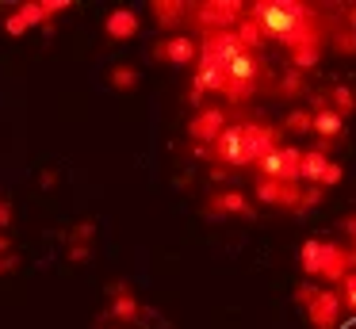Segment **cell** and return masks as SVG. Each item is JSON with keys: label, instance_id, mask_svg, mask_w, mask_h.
<instances>
[{"label": "cell", "instance_id": "6da1fadb", "mask_svg": "<svg viewBox=\"0 0 356 329\" xmlns=\"http://www.w3.org/2000/svg\"><path fill=\"white\" fill-rule=\"evenodd\" d=\"M249 15L257 19V27H261L264 38H280V42H284V38L310 15V8L295 4V0H257V4H249Z\"/></svg>", "mask_w": 356, "mask_h": 329}, {"label": "cell", "instance_id": "7a4b0ae2", "mask_svg": "<svg viewBox=\"0 0 356 329\" xmlns=\"http://www.w3.org/2000/svg\"><path fill=\"white\" fill-rule=\"evenodd\" d=\"M261 73H264V65H261V58L257 54H234L230 61H226V88H222V96L230 99V104H245V99H253V92H257V84H261Z\"/></svg>", "mask_w": 356, "mask_h": 329}, {"label": "cell", "instance_id": "3957f363", "mask_svg": "<svg viewBox=\"0 0 356 329\" xmlns=\"http://www.w3.org/2000/svg\"><path fill=\"white\" fill-rule=\"evenodd\" d=\"M249 4L241 0H207V4H188V23L203 35H215V31H234L238 19L245 15Z\"/></svg>", "mask_w": 356, "mask_h": 329}, {"label": "cell", "instance_id": "277c9868", "mask_svg": "<svg viewBox=\"0 0 356 329\" xmlns=\"http://www.w3.org/2000/svg\"><path fill=\"white\" fill-rule=\"evenodd\" d=\"M62 12H70V0H42V4H19L16 12L4 19V31L12 38L27 35L31 27H50Z\"/></svg>", "mask_w": 356, "mask_h": 329}, {"label": "cell", "instance_id": "5b68a950", "mask_svg": "<svg viewBox=\"0 0 356 329\" xmlns=\"http://www.w3.org/2000/svg\"><path fill=\"white\" fill-rule=\"evenodd\" d=\"M299 184H284V180H268V176H257L253 180V199L264 207H280V211H299Z\"/></svg>", "mask_w": 356, "mask_h": 329}, {"label": "cell", "instance_id": "8992f818", "mask_svg": "<svg viewBox=\"0 0 356 329\" xmlns=\"http://www.w3.org/2000/svg\"><path fill=\"white\" fill-rule=\"evenodd\" d=\"M154 58L157 61H165V65H177V69H184V65H195L200 61V38H192V35H165L161 42L154 46Z\"/></svg>", "mask_w": 356, "mask_h": 329}, {"label": "cell", "instance_id": "52a82bcc", "mask_svg": "<svg viewBox=\"0 0 356 329\" xmlns=\"http://www.w3.org/2000/svg\"><path fill=\"white\" fill-rule=\"evenodd\" d=\"M104 318H108L111 326H119V329L134 326V321L142 318L138 295H134L131 283H111V291H108V314H104Z\"/></svg>", "mask_w": 356, "mask_h": 329}, {"label": "cell", "instance_id": "ba28073f", "mask_svg": "<svg viewBox=\"0 0 356 329\" xmlns=\"http://www.w3.org/2000/svg\"><path fill=\"white\" fill-rule=\"evenodd\" d=\"M203 211H207L211 218H253V203H249V195H245L241 188L211 191Z\"/></svg>", "mask_w": 356, "mask_h": 329}, {"label": "cell", "instance_id": "9c48e42d", "mask_svg": "<svg viewBox=\"0 0 356 329\" xmlns=\"http://www.w3.org/2000/svg\"><path fill=\"white\" fill-rule=\"evenodd\" d=\"M226 127H230L226 107H200V111L188 119V138H192V145H211Z\"/></svg>", "mask_w": 356, "mask_h": 329}, {"label": "cell", "instance_id": "30bf717a", "mask_svg": "<svg viewBox=\"0 0 356 329\" xmlns=\"http://www.w3.org/2000/svg\"><path fill=\"white\" fill-rule=\"evenodd\" d=\"M356 268V252L348 245L337 241H322V264H318V280L325 283H341L348 272Z\"/></svg>", "mask_w": 356, "mask_h": 329}, {"label": "cell", "instance_id": "8fae6325", "mask_svg": "<svg viewBox=\"0 0 356 329\" xmlns=\"http://www.w3.org/2000/svg\"><path fill=\"white\" fill-rule=\"evenodd\" d=\"M341 295L337 291H330V287H318V295L310 298V306H307V321L314 329H341Z\"/></svg>", "mask_w": 356, "mask_h": 329}, {"label": "cell", "instance_id": "7c38bea8", "mask_svg": "<svg viewBox=\"0 0 356 329\" xmlns=\"http://www.w3.org/2000/svg\"><path fill=\"white\" fill-rule=\"evenodd\" d=\"M310 115H314V122H310V134H318V150L330 153V145L337 142L341 134H345V119H341L337 111H330V107H325V99H318Z\"/></svg>", "mask_w": 356, "mask_h": 329}, {"label": "cell", "instance_id": "4fadbf2b", "mask_svg": "<svg viewBox=\"0 0 356 329\" xmlns=\"http://www.w3.org/2000/svg\"><path fill=\"white\" fill-rule=\"evenodd\" d=\"M138 31H142V15L134 12V8H115V12L104 19V35H108L111 42H131Z\"/></svg>", "mask_w": 356, "mask_h": 329}, {"label": "cell", "instance_id": "5bb4252c", "mask_svg": "<svg viewBox=\"0 0 356 329\" xmlns=\"http://www.w3.org/2000/svg\"><path fill=\"white\" fill-rule=\"evenodd\" d=\"M149 15H154V23L161 31L180 35V27H184V19H188V4L184 0H157V4H149Z\"/></svg>", "mask_w": 356, "mask_h": 329}, {"label": "cell", "instance_id": "9a60e30c", "mask_svg": "<svg viewBox=\"0 0 356 329\" xmlns=\"http://www.w3.org/2000/svg\"><path fill=\"white\" fill-rule=\"evenodd\" d=\"M325 165H330V153L325 150H302V161H299V184L307 180L310 188H318V180H322V172H325Z\"/></svg>", "mask_w": 356, "mask_h": 329}, {"label": "cell", "instance_id": "2e32d148", "mask_svg": "<svg viewBox=\"0 0 356 329\" xmlns=\"http://www.w3.org/2000/svg\"><path fill=\"white\" fill-rule=\"evenodd\" d=\"M276 161H280V176H276V180L299 184V161H302V150H299V145H280V150H276Z\"/></svg>", "mask_w": 356, "mask_h": 329}, {"label": "cell", "instance_id": "e0dca14e", "mask_svg": "<svg viewBox=\"0 0 356 329\" xmlns=\"http://www.w3.org/2000/svg\"><path fill=\"white\" fill-rule=\"evenodd\" d=\"M325 107H330V111H337L341 119L356 115V92H353V84H333L330 96H325Z\"/></svg>", "mask_w": 356, "mask_h": 329}, {"label": "cell", "instance_id": "ac0fdd59", "mask_svg": "<svg viewBox=\"0 0 356 329\" xmlns=\"http://www.w3.org/2000/svg\"><path fill=\"white\" fill-rule=\"evenodd\" d=\"M310 122H314V115H310L307 107H291V111L284 115V122H280V134L302 138V134H310Z\"/></svg>", "mask_w": 356, "mask_h": 329}, {"label": "cell", "instance_id": "d6986e66", "mask_svg": "<svg viewBox=\"0 0 356 329\" xmlns=\"http://www.w3.org/2000/svg\"><path fill=\"white\" fill-rule=\"evenodd\" d=\"M318 264H322V237H307V241L299 245V268H302V275L318 280Z\"/></svg>", "mask_w": 356, "mask_h": 329}, {"label": "cell", "instance_id": "ffe728a7", "mask_svg": "<svg viewBox=\"0 0 356 329\" xmlns=\"http://www.w3.org/2000/svg\"><path fill=\"white\" fill-rule=\"evenodd\" d=\"M108 81H111V88H115V92H134L142 77H138V69H134V65H111Z\"/></svg>", "mask_w": 356, "mask_h": 329}, {"label": "cell", "instance_id": "44dd1931", "mask_svg": "<svg viewBox=\"0 0 356 329\" xmlns=\"http://www.w3.org/2000/svg\"><path fill=\"white\" fill-rule=\"evenodd\" d=\"M302 88H307V84H302V77L291 69V73H284V77H280L276 96H280V99H299V96H302Z\"/></svg>", "mask_w": 356, "mask_h": 329}, {"label": "cell", "instance_id": "7402d4cb", "mask_svg": "<svg viewBox=\"0 0 356 329\" xmlns=\"http://www.w3.org/2000/svg\"><path fill=\"white\" fill-rule=\"evenodd\" d=\"M333 54H341V58H356V31L341 27L337 35H333Z\"/></svg>", "mask_w": 356, "mask_h": 329}, {"label": "cell", "instance_id": "603a6c76", "mask_svg": "<svg viewBox=\"0 0 356 329\" xmlns=\"http://www.w3.org/2000/svg\"><path fill=\"white\" fill-rule=\"evenodd\" d=\"M65 241H70V245H88V249H92V241H96V226H92V222H77V226H73L70 234H65Z\"/></svg>", "mask_w": 356, "mask_h": 329}, {"label": "cell", "instance_id": "cb8c5ba5", "mask_svg": "<svg viewBox=\"0 0 356 329\" xmlns=\"http://www.w3.org/2000/svg\"><path fill=\"white\" fill-rule=\"evenodd\" d=\"M341 180H345V165H341V161H333V157H330V165H325L322 180H318V188H322V191H330V188H337Z\"/></svg>", "mask_w": 356, "mask_h": 329}, {"label": "cell", "instance_id": "d4e9b609", "mask_svg": "<svg viewBox=\"0 0 356 329\" xmlns=\"http://www.w3.org/2000/svg\"><path fill=\"white\" fill-rule=\"evenodd\" d=\"M322 199H325V191H322V188H302V195H299V211H295V214H307V211H314V207H322Z\"/></svg>", "mask_w": 356, "mask_h": 329}, {"label": "cell", "instance_id": "484cf974", "mask_svg": "<svg viewBox=\"0 0 356 329\" xmlns=\"http://www.w3.org/2000/svg\"><path fill=\"white\" fill-rule=\"evenodd\" d=\"M318 295V283H299V287H295V303H299V306H310V298H314Z\"/></svg>", "mask_w": 356, "mask_h": 329}, {"label": "cell", "instance_id": "4316f807", "mask_svg": "<svg viewBox=\"0 0 356 329\" xmlns=\"http://www.w3.org/2000/svg\"><path fill=\"white\" fill-rule=\"evenodd\" d=\"M65 257H70V264H85V260L92 257V249H88V245H70Z\"/></svg>", "mask_w": 356, "mask_h": 329}, {"label": "cell", "instance_id": "83f0119b", "mask_svg": "<svg viewBox=\"0 0 356 329\" xmlns=\"http://www.w3.org/2000/svg\"><path fill=\"white\" fill-rule=\"evenodd\" d=\"M12 218H16V211H12V199H0V234L12 226Z\"/></svg>", "mask_w": 356, "mask_h": 329}, {"label": "cell", "instance_id": "f1b7e54d", "mask_svg": "<svg viewBox=\"0 0 356 329\" xmlns=\"http://www.w3.org/2000/svg\"><path fill=\"white\" fill-rule=\"evenodd\" d=\"M16 268H19V257H16V252H0V275H8V272H16Z\"/></svg>", "mask_w": 356, "mask_h": 329}, {"label": "cell", "instance_id": "f546056e", "mask_svg": "<svg viewBox=\"0 0 356 329\" xmlns=\"http://www.w3.org/2000/svg\"><path fill=\"white\" fill-rule=\"evenodd\" d=\"M341 230H345V237H348V241H353V245H348V249H356V211L341 218Z\"/></svg>", "mask_w": 356, "mask_h": 329}, {"label": "cell", "instance_id": "4dcf8cb0", "mask_svg": "<svg viewBox=\"0 0 356 329\" xmlns=\"http://www.w3.org/2000/svg\"><path fill=\"white\" fill-rule=\"evenodd\" d=\"M345 27L356 31V4H345Z\"/></svg>", "mask_w": 356, "mask_h": 329}, {"label": "cell", "instance_id": "1f68e13d", "mask_svg": "<svg viewBox=\"0 0 356 329\" xmlns=\"http://www.w3.org/2000/svg\"><path fill=\"white\" fill-rule=\"evenodd\" d=\"M58 184V168H47V172H42V188H54Z\"/></svg>", "mask_w": 356, "mask_h": 329}, {"label": "cell", "instance_id": "d6a6232c", "mask_svg": "<svg viewBox=\"0 0 356 329\" xmlns=\"http://www.w3.org/2000/svg\"><path fill=\"white\" fill-rule=\"evenodd\" d=\"M353 252H356V249H353Z\"/></svg>", "mask_w": 356, "mask_h": 329}]
</instances>
